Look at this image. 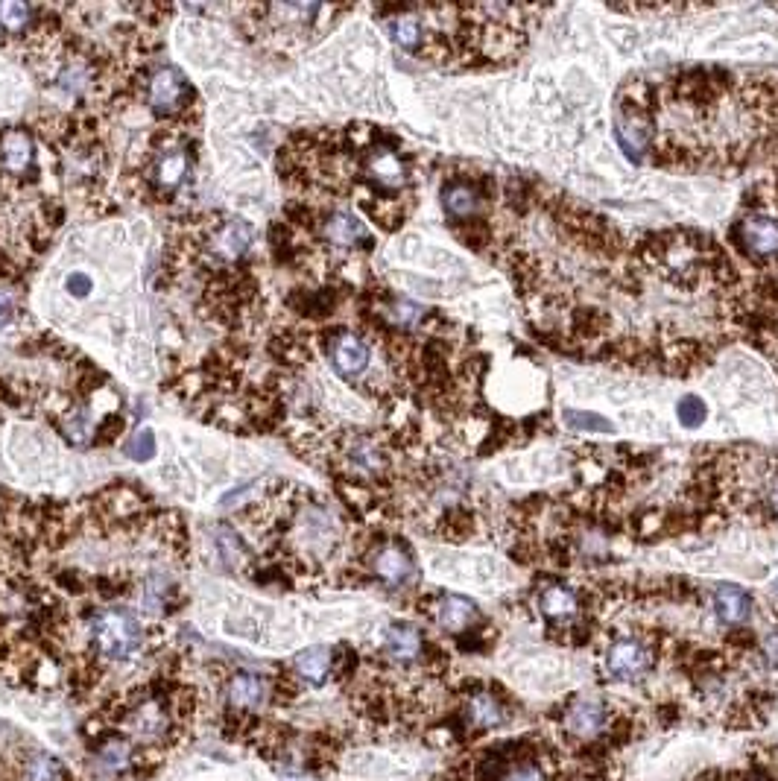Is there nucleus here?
Masks as SVG:
<instances>
[{
  "label": "nucleus",
  "mask_w": 778,
  "mask_h": 781,
  "mask_svg": "<svg viewBox=\"0 0 778 781\" xmlns=\"http://www.w3.org/2000/svg\"><path fill=\"white\" fill-rule=\"evenodd\" d=\"M88 641H91V656L100 664H123L132 662L144 650L147 629L132 612H126L120 606H112V609H103V612L91 615Z\"/></svg>",
  "instance_id": "nucleus-1"
},
{
  "label": "nucleus",
  "mask_w": 778,
  "mask_h": 781,
  "mask_svg": "<svg viewBox=\"0 0 778 781\" xmlns=\"http://www.w3.org/2000/svg\"><path fill=\"white\" fill-rule=\"evenodd\" d=\"M267 703H273V679L252 673V670L226 673V679H223V711L258 714Z\"/></svg>",
  "instance_id": "nucleus-2"
},
{
  "label": "nucleus",
  "mask_w": 778,
  "mask_h": 781,
  "mask_svg": "<svg viewBox=\"0 0 778 781\" xmlns=\"http://www.w3.org/2000/svg\"><path fill=\"white\" fill-rule=\"evenodd\" d=\"M369 571L389 588H407L416 583L413 553L401 542H381L369 550Z\"/></svg>",
  "instance_id": "nucleus-3"
},
{
  "label": "nucleus",
  "mask_w": 778,
  "mask_h": 781,
  "mask_svg": "<svg viewBox=\"0 0 778 781\" xmlns=\"http://www.w3.org/2000/svg\"><path fill=\"white\" fill-rule=\"evenodd\" d=\"M615 132H618L623 153L632 161H644L647 150L653 147V123L641 103H623L615 118Z\"/></svg>",
  "instance_id": "nucleus-4"
},
{
  "label": "nucleus",
  "mask_w": 778,
  "mask_h": 781,
  "mask_svg": "<svg viewBox=\"0 0 778 781\" xmlns=\"http://www.w3.org/2000/svg\"><path fill=\"white\" fill-rule=\"evenodd\" d=\"M363 170H366L369 182H372L378 191H398V188H404L407 179H410L407 161L398 156V150L389 147V144H375V147L366 153V158H363Z\"/></svg>",
  "instance_id": "nucleus-5"
},
{
  "label": "nucleus",
  "mask_w": 778,
  "mask_h": 781,
  "mask_svg": "<svg viewBox=\"0 0 778 781\" xmlns=\"http://www.w3.org/2000/svg\"><path fill=\"white\" fill-rule=\"evenodd\" d=\"M185 91H188V79L176 68H156L153 77L147 79V103L161 118H170L185 109V97H188Z\"/></svg>",
  "instance_id": "nucleus-6"
},
{
  "label": "nucleus",
  "mask_w": 778,
  "mask_h": 781,
  "mask_svg": "<svg viewBox=\"0 0 778 781\" xmlns=\"http://www.w3.org/2000/svg\"><path fill=\"white\" fill-rule=\"evenodd\" d=\"M328 357L343 378H360L372 363V346L354 331H337L328 340Z\"/></svg>",
  "instance_id": "nucleus-7"
},
{
  "label": "nucleus",
  "mask_w": 778,
  "mask_h": 781,
  "mask_svg": "<svg viewBox=\"0 0 778 781\" xmlns=\"http://www.w3.org/2000/svg\"><path fill=\"white\" fill-rule=\"evenodd\" d=\"M650 664H653L650 650L635 638H621L606 650V670L618 682H638L650 670Z\"/></svg>",
  "instance_id": "nucleus-8"
},
{
  "label": "nucleus",
  "mask_w": 778,
  "mask_h": 781,
  "mask_svg": "<svg viewBox=\"0 0 778 781\" xmlns=\"http://www.w3.org/2000/svg\"><path fill=\"white\" fill-rule=\"evenodd\" d=\"M381 653L387 656L389 662L413 664L419 662V659H425L428 644H425L422 629H416L413 624H404V621H395L381 635Z\"/></svg>",
  "instance_id": "nucleus-9"
},
{
  "label": "nucleus",
  "mask_w": 778,
  "mask_h": 781,
  "mask_svg": "<svg viewBox=\"0 0 778 781\" xmlns=\"http://www.w3.org/2000/svg\"><path fill=\"white\" fill-rule=\"evenodd\" d=\"M433 621L439 624V629L451 632V635H463L471 632L474 626L480 624V609L474 600H468L463 594H442L433 600L430 606Z\"/></svg>",
  "instance_id": "nucleus-10"
},
{
  "label": "nucleus",
  "mask_w": 778,
  "mask_h": 781,
  "mask_svg": "<svg viewBox=\"0 0 778 781\" xmlns=\"http://www.w3.org/2000/svg\"><path fill=\"white\" fill-rule=\"evenodd\" d=\"M738 240L746 255L773 258L778 255V220L767 214H746L738 223Z\"/></svg>",
  "instance_id": "nucleus-11"
},
{
  "label": "nucleus",
  "mask_w": 778,
  "mask_h": 781,
  "mask_svg": "<svg viewBox=\"0 0 778 781\" xmlns=\"http://www.w3.org/2000/svg\"><path fill=\"white\" fill-rule=\"evenodd\" d=\"M346 471H354L360 477H381L389 469V457L384 445H378L369 436H351L346 445H340Z\"/></svg>",
  "instance_id": "nucleus-12"
},
{
  "label": "nucleus",
  "mask_w": 778,
  "mask_h": 781,
  "mask_svg": "<svg viewBox=\"0 0 778 781\" xmlns=\"http://www.w3.org/2000/svg\"><path fill=\"white\" fill-rule=\"evenodd\" d=\"M252 243H255V229L246 220L232 217V220H223L211 232L208 252H211V258H220V261H237L252 249Z\"/></svg>",
  "instance_id": "nucleus-13"
},
{
  "label": "nucleus",
  "mask_w": 778,
  "mask_h": 781,
  "mask_svg": "<svg viewBox=\"0 0 778 781\" xmlns=\"http://www.w3.org/2000/svg\"><path fill=\"white\" fill-rule=\"evenodd\" d=\"M150 176H153V188L161 191V194H173L179 191L188 176H191V156L185 153V147H164L161 153H156L153 158V167H150Z\"/></svg>",
  "instance_id": "nucleus-14"
},
{
  "label": "nucleus",
  "mask_w": 778,
  "mask_h": 781,
  "mask_svg": "<svg viewBox=\"0 0 778 781\" xmlns=\"http://www.w3.org/2000/svg\"><path fill=\"white\" fill-rule=\"evenodd\" d=\"M316 232L322 235L325 243L337 246V249H357L369 243V232L363 226V220L351 211H331L328 217L319 220Z\"/></svg>",
  "instance_id": "nucleus-15"
},
{
  "label": "nucleus",
  "mask_w": 778,
  "mask_h": 781,
  "mask_svg": "<svg viewBox=\"0 0 778 781\" xmlns=\"http://www.w3.org/2000/svg\"><path fill=\"white\" fill-rule=\"evenodd\" d=\"M290 670L299 682L319 688L334 676V650L331 647H305L302 653L293 656Z\"/></svg>",
  "instance_id": "nucleus-16"
},
{
  "label": "nucleus",
  "mask_w": 778,
  "mask_h": 781,
  "mask_svg": "<svg viewBox=\"0 0 778 781\" xmlns=\"http://www.w3.org/2000/svg\"><path fill=\"white\" fill-rule=\"evenodd\" d=\"M509 717L506 705L492 694V691H477L471 694L466 703V723L474 732H489V729H501Z\"/></svg>",
  "instance_id": "nucleus-17"
},
{
  "label": "nucleus",
  "mask_w": 778,
  "mask_h": 781,
  "mask_svg": "<svg viewBox=\"0 0 778 781\" xmlns=\"http://www.w3.org/2000/svg\"><path fill=\"white\" fill-rule=\"evenodd\" d=\"M33 158H36V147H33V138L21 129H12V132H3L0 135V167L12 176H21L33 167Z\"/></svg>",
  "instance_id": "nucleus-18"
},
{
  "label": "nucleus",
  "mask_w": 778,
  "mask_h": 781,
  "mask_svg": "<svg viewBox=\"0 0 778 781\" xmlns=\"http://www.w3.org/2000/svg\"><path fill=\"white\" fill-rule=\"evenodd\" d=\"M565 726L577 738H597L606 729V708L597 700H577L565 711Z\"/></svg>",
  "instance_id": "nucleus-19"
},
{
  "label": "nucleus",
  "mask_w": 778,
  "mask_h": 781,
  "mask_svg": "<svg viewBox=\"0 0 778 781\" xmlns=\"http://www.w3.org/2000/svg\"><path fill=\"white\" fill-rule=\"evenodd\" d=\"M714 612H717V618L723 621L726 626H738L743 624L749 615H752V597L743 591L740 586H729V583H723V586L714 588Z\"/></svg>",
  "instance_id": "nucleus-20"
},
{
  "label": "nucleus",
  "mask_w": 778,
  "mask_h": 781,
  "mask_svg": "<svg viewBox=\"0 0 778 781\" xmlns=\"http://www.w3.org/2000/svg\"><path fill=\"white\" fill-rule=\"evenodd\" d=\"M539 609H542L547 621H574L577 612H580V597H577L574 588L553 583V586L542 588Z\"/></svg>",
  "instance_id": "nucleus-21"
},
{
  "label": "nucleus",
  "mask_w": 778,
  "mask_h": 781,
  "mask_svg": "<svg viewBox=\"0 0 778 781\" xmlns=\"http://www.w3.org/2000/svg\"><path fill=\"white\" fill-rule=\"evenodd\" d=\"M389 36L392 41L407 50V53H419L425 47V39H428V27H425V18L416 15V12H401L395 15L387 24Z\"/></svg>",
  "instance_id": "nucleus-22"
},
{
  "label": "nucleus",
  "mask_w": 778,
  "mask_h": 781,
  "mask_svg": "<svg viewBox=\"0 0 778 781\" xmlns=\"http://www.w3.org/2000/svg\"><path fill=\"white\" fill-rule=\"evenodd\" d=\"M442 205L451 217H460V220H468V217H477L480 214V205H483V196L480 191L471 185V182H448L445 191H442Z\"/></svg>",
  "instance_id": "nucleus-23"
},
{
  "label": "nucleus",
  "mask_w": 778,
  "mask_h": 781,
  "mask_svg": "<svg viewBox=\"0 0 778 781\" xmlns=\"http://www.w3.org/2000/svg\"><path fill=\"white\" fill-rule=\"evenodd\" d=\"M384 319L392 328H416L425 319V308L410 299H389L384 305Z\"/></svg>",
  "instance_id": "nucleus-24"
},
{
  "label": "nucleus",
  "mask_w": 778,
  "mask_h": 781,
  "mask_svg": "<svg viewBox=\"0 0 778 781\" xmlns=\"http://www.w3.org/2000/svg\"><path fill=\"white\" fill-rule=\"evenodd\" d=\"M62 433L74 442V445H85L94 436V425L85 407H74L62 416Z\"/></svg>",
  "instance_id": "nucleus-25"
},
{
  "label": "nucleus",
  "mask_w": 778,
  "mask_h": 781,
  "mask_svg": "<svg viewBox=\"0 0 778 781\" xmlns=\"http://www.w3.org/2000/svg\"><path fill=\"white\" fill-rule=\"evenodd\" d=\"M33 24V9L27 3H0V27L9 33H27Z\"/></svg>",
  "instance_id": "nucleus-26"
},
{
  "label": "nucleus",
  "mask_w": 778,
  "mask_h": 781,
  "mask_svg": "<svg viewBox=\"0 0 778 781\" xmlns=\"http://www.w3.org/2000/svg\"><path fill=\"white\" fill-rule=\"evenodd\" d=\"M126 457L135 463H147L156 457V436L150 428H138L132 433L129 445H126Z\"/></svg>",
  "instance_id": "nucleus-27"
},
{
  "label": "nucleus",
  "mask_w": 778,
  "mask_h": 781,
  "mask_svg": "<svg viewBox=\"0 0 778 781\" xmlns=\"http://www.w3.org/2000/svg\"><path fill=\"white\" fill-rule=\"evenodd\" d=\"M565 425L574 430H591V433H612V422H606L597 413H585V410H565Z\"/></svg>",
  "instance_id": "nucleus-28"
},
{
  "label": "nucleus",
  "mask_w": 778,
  "mask_h": 781,
  "mask_svg": "<svg viewBox=\"0 0 778 781\" xmlns=\"http://www.w3.org/2000/svg\"><path fill=\"white\" fill-rule=\"evenodd\" d=\"M676 413H679V422H682L685 428H700L702 422H705V416H708V407H705V401L697 398V395H685V398L679 401Z\"/></svg>",
  "instance_id": "nucleus-29"
},
{
  "label": "nucleus",
  "mask_w": 778,
  "mask_h": 781,
  "mask_svg": "<svg viewBox=\"0 0 778 781\" xmlns=\"http://www.w3.org/2000/svg\"><path fill=\"white\" fill-rule=\"evenodd\" d=\"M504 781H547L545 773L533 764H518L504 776Z\"/></svg>",
  "instance_id": "nucleus-30"
},
{
  "label": "nucleus",
  "mask_w": 778,
  "mask_h": 781,
  "mask_svg": "<svg viewBox=\"0 0 778 781\" xmlns=\"http://www.w3.org/2000/svg\"><path fill=\"white\" fill-rule=\"evenodd\" d=\"M15 316H18V305H15V299H12V293L0 287V328H6L9 322H15Z\"/></svg>",
  "instance_id": "nucleus-31"
},
{
  "label": "nucleus",
  "mask_w": 778,
  "mask_h": 781,
  "mask_svg": "<svg viewBox=\"0 0 778 781\" xmlns=\"http://www.w3.org/2000/svg\"><path fill=\"white\" fill-rule=\"evenodd\" d=\"M68 293L77 296V299L88 296V293H91V278L85 273H71L68 275Z\"/></svg>",
  "instance_id": "nucleus-32"
},
{
  "label": "nucleus",
  "mask_w": 778,
  "mask_h": 781,
  "mask_svg": "<svg viewBox=\"0 0 778 781\" xmlns=\"http://www.w3.org/2000/svg\"><path fill=\"white\" fill-rule=\"evenodd\" d=\"M764 659H767V664H770L773 670H778V632H773V635L764 641Z\"/></svg>",
  "instance_id": "nucleus-33"
},
{
  "label": "nucleus",
  "mask_w": 778,
  "mask_h": 781,
  "mask_svg": "<svg viewBox=\"0 0 778 781\" xmlns=\"http://www.w3.org/2000/svg\"><path fill=\"white\" fill-rule=\"evenodd\" d=\"M764 495H767V504H770V509H773V512L778 515V474H773V477H770V483H767V492H764Z\"/></svg>",
  "instance_id": "nucleus-34"
},
{
  "label": "nucleus",
  "mask_w": 778,
  "mask_h": 781,
  "mask_svg": "<svg viewBox=\"0 0 778 781\" xmlns=\"http://www.w3.org/2000/svg\"><path fill=\"white\" fill-rule=\"evenodd\" d=\"M62 583H74V574H65V577H62ZM71 588H74V594H82V591H85V588H79V586H71Z\"/></svg>",
  "instance_id": "nucleus-35"
}]
</instances>
